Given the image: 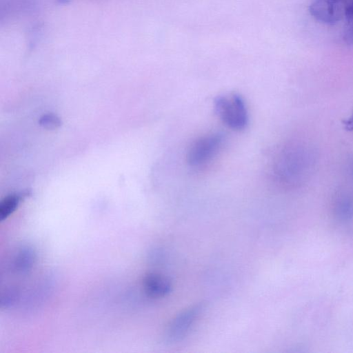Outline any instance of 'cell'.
<instances>
[{
  "instance_id": "3",
  "label": "cell",
  "mask_w": 353,
  "mask_h": 353,
  "mask_svg": "<svg viewBox=\"0 0 353 353\" xmlns=\"http://www.w3.org/2000/svg\"><path fill=\"white\" fill-rule=\"evenodd\" d=\"M204 308V304L199 303L190 306L177 314L167 327L165 341L169 343L181 341L189 333Z\"/></svg>"
},
{
  "instance_id": "5",
  "label": "cell",
  "mask_w": 353,
  "mask_h": 353,
  "mask_svg": "<svg viewBox=\"0 0 353 353\" xmlns=\"http://www.w3.org/2000/svg\"><path fill=\"white\" fill-rule=\"evenodd\" d=\"M347 0H315L310 6L311 14L317 20L333 23L339 21L345 14Z\"/></svg>"
},
{
  "instance_id": "11",
  "label": "cell",
  "mask_w": 353,
  "mask_h": 353,
  "mask_svg": "<svg viewBox=\"0 0 353 353\" xmlns=\"http://www.w3.org/2000/svg\"><path fill=\"white\" fill-rule=\"evenodd\" d=\"M17 297V292L14 289L6 290L1 294L0 305L1 308H8L12 306Z\"/></svg>"
},
{
  "instance_id": "13",
  "label": "cell",
  "mask_w": 353,
  "mask_h": 353,
  "mask_svg": "<svg viewBox=\"0 0 353 353\" xmlns=\"http://www.w3.org/2000/svg\"><path fill=\"white\" fill-rule=\"evenodd\" d=\"M345 125L346 128L348 130H353V114L348 120H347L345 123Z\"/></svg>"
},
{
  "instance_id": "7",
  "label": "cell",
  "mask_w": 353,
  "mask_h": 353,
  "mask_svg": "<svg viewBox=\"0 0 353 353\" xmlns=\"http://www.w3.org/2000/svg\"><path fill=\"white\" fill-rule=\"evenodd\" d=\"M36 253L32 247L29 245L22 246L17 251L14 258V270L19 274H26L30 271L34 265Z\"/></svg>"
},
{
  "instance_id": "9",
  "label": "cell",
  "mask_w": 353,
  "mask_h": 353,
  "mask_svg": "<svg viewBox=\"0 0 353 353\" xmlns=\"http://www.w3.org/2000/svg\"><path fill=\"white\" fill-rule=\"evenodd\" d=\"M337 215L342 219H349L353 216V194L349 192L341 194L335 205Z\"/></svg>"
},
{
  "instance_id": "12",
  "label": "cell",
  "mask_w": 353,
  "mask_h": 353,
  "mask_svg": "<svg viewBox=\"0 0 353 353\" xmlns=\"http://www.w3.org/2000/svg\"><path fill=\"white\" fill-rule=\"evenodd\" d=\"M344 39L346 43L353 44V20L347 21L344 32Z\"/></svg>"
},
{
  "instance_id": "8",
  "label": "cell",
  "mask_w": 353,
  "mask_h": 353,
  "mask_svg": "<svg viewBox=\"0 0 353 353\" xmlns=\"http://www.w3.org/2000/svg\"><path fill=\"white\" fill-rule=\"evenodd\" d=\"M28 194V191H23L7 196L0 203V220L3 221L10 216L17 209L21 201Z\"/></svg>"
},
{
  "instance_id": "6",
  "label": "cell",
  "mask_w": 353,
  "mask_h": 353,
  "mask_svg": "<svg viewBox=\"0 0 353 353\" xmlns=\"http://www.w3.org/2000/svg\"><path fill=\"white\" fill-rule=\"evenodd\" d=\"M145 292L154 298L163 297L172 290V283L165 276L158 273H148L143 279Z\"/></svg>"
},
{
  "instance_id": "4",
  "label": "cell",
  "mask_w": 353,
  "mask_h": 353,
  "mask_svg": "<svg viewBox=\"0 0 353 353\" xmlns=\"http://www.w3.org/2000/svg\"><path fill=\"white\" fill-rule=\"evenodd\" d=\"M223 141L219 133H212L196 139L190 147L187 161L192 167H199L209 162L217 153Z\"/></svg>"
},
{
  "instance_id": "14",
  "label": "cell",
  "mask_w": 353,
  "mask_h": 353,
  "mask_svg": "<svg viewBox=\"0 0 353 353\" xmlns=\"http://www.w3.org/2000/svg\"><path fill=\"white\" fill-rule=\"evenodd\" d=\"M351 174H352V177L353 179V163H352V166H351Z\"/></svg>"
},
{
  "instance_id": "10",
  "label": "cell",
  "mask_w": 353,
  "mask_h": 353,
  "mask_svg": "<svg viewBox=\"0 0 353 353\" xmlns=\"http://www.w3.org/2000/svg\"><path fill=\"white\" fill-rule=\"evenodd\" d=\"M39 123L45 128L54 129L61 125V121L56 114L50 113L43 115L39 119Z\"/></svg>"
},
{
  "instance_id": "1",
  "label": "cell",
  "mask_w": 353,
  "mask_h": 353,
  "mask_svg": "<svg viewBox=\"0 0 353 353\" xmlns=\"http://www.w3.org/2000/svg\"><path fill=\"white\" fill-rule=\"evenodd\" d=\"M306 150L298 145H287L276 154L273 173L276 181L284 184L299 182L306 174Z\"/></svg>"
},
{
  "instance_id": "2",
  "label": "cell",
  "mask_w": 353,
  "mask_h": 353,
  "mask_svg": "<svg viewBox=\"0 0 353 353\" xmlns=\"http://www.w3.org/2000/svg\"><path fill=\"white\" fill-rule=\"evenodd\" d=\"M214 108L222 121L231 129L241 130L248 125L247 108L240 95L217 97L214 101Z\"/></svg>"
}]
</instances>
